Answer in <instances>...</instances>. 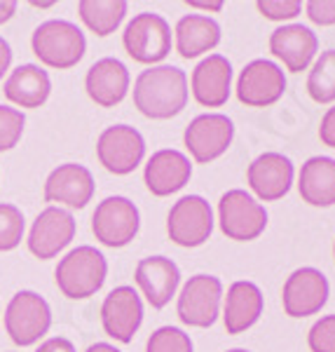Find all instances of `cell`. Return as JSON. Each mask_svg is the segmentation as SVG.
I'll return each mask as SVG.
<instances>
[{
    "instance_id": "1",
    "label": "cell",
    "mask_w": 335,
    "mask_h": 352,
    "mask_svg": "<svg viewBox=\"0 0 335 352\" xmlns=\"http://www.w3.org/2000/svg\"><path fill=\"white\" fill-rule=\"evenodd\" d=\"M188 76L178 66H150L134 82V106L150 120H169L188 106Z\"/></svg>"
},
{
    "instance_id": "2",
    "label": "cell",
    "mask_w": 335,
    "mask_h": 352,
    "mask_svg": "<svg viewBox=\"0 0 335 352\" xmlns=\"http://www.w3.org/2000/svg\"><path fill=\"white\" fill-rule=\"evenodd\" d=\"M108 263L106 256L96 247L82 244L76 247L59 261L54 270V280L59 292L71 300H84L94 296L106 282Z\"/></svg>"
},
{
    "instance_id": "3",
    "label": "cell",
    "mask_w": 335,
    "mask_h": 352,
    "mask_svg": "<svg viewBox=\"0 0 335 352\" xmlns=\"http://www.w3.org/2000/svg\"><path fill=\"white\" fill-rule=\"evenodd\" d=\"M31 47L45 66L66 71L82 61L87 52V41H84V33L71 21L49 19L33 31Z\"/></svg>"
},
{
    "instance_id": "4",
    "label": "cell",
    "mask_w": 335,
    "mask_h": 352,
    "mask_svg": "<svg viewBox=\"0 0 335 352\" xmlns=\"http://www.w3.org/2000/svg\"><path fill=\"white\" fill-rule=\"evenodd\" d=\"M218 226L232 242H251L268 228L265 207L246 190H228L218 202Z\"/></svg>"
},
{
    "instance_id": "5",
    "label": "cell",
    "mask_w": 335,
    "mask_h": 352,
    "mask_svg": "<svg viewBox=\"0 0 335 352\" xmlns=\"http://www.w3.org/2000/svg\"><path fill=\"white\" fill-rule=\"evenodd\" d=\"M122 45L134 61L157 66L172 52V26L160 14H136L122 33Z\"/></svg>"
},
{
    "instance_id": "6",
    "label": "cell",
    "mask_w": 335,
    "mask_h": 352,
    "mask_svg": "<svg viewBox=\"0 0 335 352\" xmlns=\"http://www.w3.org/2000/svg\"><path fill=\"white\" fill-rule=\"evenodd\" d=\"M52 327V310L36 292H16L5 310V331L19 348L38 343Z\"/></svg>"
},
{
    "instance_id": "7",
    "label": "cell",
    "mask_w": 335,
    "mask_h": 352,
    "mask_svg": "<svg viewBox=\"0 0 335 352\" xmlns=\"http://www.w3.org/2000/svg\"><path fill=\"white\" fill-rule=\"evenodd\" d=\"M141 228V214L136 204L129 197L111 195L101 204H96L92 217V232L96 242L111 249H122L134 237L139 235Z\"/></svg>"
},
{
    "instance_id": "8",
    "label": "cell",
    "mask_w": 335,
    "mask_h": 352,
    "mask_svg": "<svg viewBox=\"0 0 335 352\" xmlns=\"http://www.w3.org/2000/svg\"><path fill=\"white\" fill-rule=\"evenodd\" d=\"M213 232V212L211 204L202 195H183L169 209L167 235L178 247L195 249L209 242Z\"/></svg>"
},
{
    "instance_id": "9",
    "label": "cell",
    "mask_w": 335,
    "mask_h": 352,
    "mask_svg": "<svg viewBox=\"0 0 335 352\" xmlns=\"http://www.w3.org/2000/svg\"><path fill=\"white\" fill-rule=\"evenodd\" d=\"M223 282L213 275H192L183 285L176 300V312L181 322L195 329H209L220 315Z\"/></svg>"
},
{
    "instance_id": "10",
    "label": "cell",
    "mask_w": 335,
    "mask_h": 352,
    "mask_svg": "<svg viewBox=\"0 0 335 352\" xmlns=\"http://www.w3.org/2000/svg\"><path fill=\"white\" fill-rule=\"evenodd\" d=\"M146 155V141L132 124H113L96 141V157L106 172L115 176L132 174Z\"/></svg>"
},
{
    "instance_id": "11",
    "label": "cell",
    "mask_w": 335,
    "mask_h": 352,
    "mask_svg": "<svg viewBox=\"0 0 335 352\" xmlns=\"http://www.w3.org/2000/svg\"><path fill=\"white\" fill-rule=\"evenodd\" d=\"M235 139V122L223 113H202L185 127L183 144L192 160L209 164L218 160Z\"/></svg>"
},
{
    "instance_id": "12",
    "label": "cell",
    "mask_w": 335,
    "mask_h": 352,
    "mask_svg": "<svg viewBox=\"0 0 335 352\" xmlns=\"http://www.w3.org/2000/svg\"><path fill=\"white\" fill-rule=\"evenodd\" d=\"M328 280L321 270L316 268H298L288 275L281 289V305L284 312L293 320H303L321 312L328 303Z\"/></svg>"
},
{
    "instance_id": "13",
    "label": "cell",
    "mask_w": 335,
    "mask_h": 352,
    "mask_svg": "<svg viewBox=\"0 0 335 352\" xmlns=\"http://www.w3.org/2000/svg\"><path fill=\"white\" fill-rule=\"evenodd\" d=\"M286 92V76L275 61L255 59L242 68L237 78V99L251 109H265L281 99Z\"/></svg>"
},
{
    "instance_id": "14",
    "label": "cell",
    "mask_w": 335,
    "mask_h": 352,
    "mask_svg": "<svg viewBox=\"0 0 335 352\" xmlns=\"http://www.w3.org/2000/svg\"><path fill=\"white\" fill-rule=\"evenodd\" d=\"M76 237V219L61 207H47L38 214L28 232V252L38 261H49L59 256Z\"/></svg>"
},
{
    "instance_id": "15",
    "label": "cell",
    "mask_w": 335,
    "mask_h": 352,
    "mask_svg": "<svg viewBox=\"0 0 335 352\" xmlns=\"http://www.w3.org/2000/svg\"><path fill=\"white\" fill-rule=\"evenodd\" d=\"M101 324L106 336L117 343H132L143 324V303L134 287H115L101 303Z\"/></svg>"
},
{
    "instance_id": "16",
    "label": "cell",
    "mask_w": 335,
    "mask_h": 352,
    "mask_svg": "<svg viewBox=\"0 0 335 352\" xmlns=\"http://www.w3.org/2000/svg\"><path fill=\"white\" fill-rule=\"evenodd\" d=\"M190 92L204 109H220L232 92V64L223 54H207L190 76Z\"/></svg>"
},
{
    "instance_id": "17",
    "label": "cell",
    "mask_w": 335,
    "mask_h": 352,
    "mask_svg": "<svg viewBox=\"0 0 335 352\" xmlns=\"http://www.w3.org/2000/svg\"><path fill=\"white\" fill-rule=\"evenodd\" d=\"M249 188L263 202H277L293 186V162L281 153H263L249 164Z\"/></svg>"
},
{
    "instance_id": "18",
    "label": "cell",
    "mask_w": 335,
    "mask_h": 352,
    "mask_svg": "<svg viewBox=\"0 0 335 352\" xmlns=\"http://www.w3.org/2000/svg\"><path fill=\"white\" fill-rule=\"evenodd\" d=\"M134 282L141 289L148 305L155 310H162L172 303V298L178 292L181 270L172 258L167 256H148L141 258L134 272Z\"/></svg>"
},
{
    "instance_id": "19",
    "label": "cell",
    "mask_w": 335,
    "mask_h": 352,
    "mask_svg": "<svg viewBox=\"0 0 335 352\" xmlns=\"http://www.w3.org/2000/svg\"><path fill=\"white\" fill-rule=\"evenodd\" d=\"M190 179H192L190 157L174 148H162L152 153L143 169V181L148 190L155 197H169L174 192L183 190L190 184Z\"/></svg>"
},
{
    "instance_id": "20",
    "label": "cell",
    "mask_w": 335,
    "mask_h": 352,
    "mask_svg": "<svg viewBox=\"0 0 335 352\" xmlns=\"http://www.w3.org/2000/svg\"><path fill=\"white\" fill-rule=\"evenodd\" d=\"M270 52L286 66L288 73H303L319 52V38L303 24H284L272 31Z\"/></svg>"
},
{
    "instance_id": "21",
    "label": "cell",
    "mask_w": 335,
    "mask_h": 352,
    "mask_svg": "<svg viewBox=\"0 0 335 352\" xmlns=\"http://www.w3.org/2000/svg\"><path fill=\"white\" fill-rule=\"evenodd\" d=\"M94 176L82 164H61L45 181V200L66 204L71 209H84L94 197Z\"/></svg>"
},
{
    "instance_id": "22",
    "label": "cell",
    "mask_w": 335,
    "mask_h": 352,
    "mask_svg": "<svg viewBox=\"0 0 335 352\" xmlns=\"http://www.w3.org/2000/svg\"><path fill=\"white\" fill-rule=\"evenodd\" d=\"M129 85H132V78H129L127 66L115 56L99 59L89 66L87 78H84V89L89 99L101 109H113L122 104L124 96L129 94Z\"/></svg>"
},
{
    "instance_id": "23",
    "label": "cell",
    "mask_w": 335,
    "mask_h": 352,
    "mask_svg": "<svg viewBox=\"0 0 335 352\" xmlns=\"http://www.w3.org/2000/svg\"><path fill=\"white\" fill-rule=\"evenodd\" d=\"M263 292L249 280H237L228 287V296H225L223 308V322L225 331L230 336L249 331L255 322L263 315Z\"/></svg>"
},
{
    "instance_id": "24",
    "label": "cell",
    "mask_w": 335,
    "mask_h": 352,
    "mask_svg": "<svg viewBox=\"0 0 335 352\" xmlns=\"http://www.w3.org/2000/svg\"><path fill=\"white\" fill-rule=\"evenodd\" d=\"M220 43V26L209 14H185L174 26L176 52L183 59H197L209 54Z\"/></svg>"
},
{
    "instance_id": "25",
    "label": "cell",
    "mask_w": 335,
    "mask_h": 352,
    "mask_svg": "<svg viewBox=\"0 0 335 352\" xmlns=\"http://www.w3.org/2000/svg\"><path fill=\"white\" fill-rule=\"evenodd\" d=\"M3 92L8 96V101H12L19 109L33 111L45 106V101L49 99L52 82H49V76L45 73V68L36 64H24L10 73Z\"/></svg>"
},
{
    "instance_id": "26",
    "label": "cell",
    "mask_w": 335,
    "mask_h": 352,
    "mask_svg": "<svg viewBox=\"0 0 335 352\" xmlns=\"http://www.w3.org/2000/svg\"><path fill=\"white\" fill-rule=\"evenodd\" d=\"M298 192L303 202L312 207H333L335 204V160L314 155L300 167Z\"/></svg>"
},
{
    "instance_id": "27",
    "label": "cell",
    "mask_w": 335,
    "mask_h": 352,
    "mask_svg": "<svg viewBox=\"0 0 335 352\" xmlns=\"http://www.w3.org/2000/svg\"><path fill=\"white\" fill-rule=\"evenodd\" d=\"M129 5L124 0H80L78 14L82 24L99 38H108L120 28Z\"/></svg>"
},
{
    "instance_id": "28",
    "label": "cell",
    "mask_w": 335,
    "mask_h": 352,
    "mask_svg": "<svg viewBox=\"0 0 335 352\" xmlns=\"http://www.w3.org/2000/svg\"><path fill=\"white\" fill-rule=\"evenodd\" d=\"M308 94L316 104L335 101V50H326L314 61L308 76Z\"/></svg>"
},
{
    "instance_id": "29",
    "label": "cell",
    "mask_w": 335,
    "mask_h": 352,
    "mask_svg": "<svg viewBox=\"0 0 335 352\" xmlns=\"http://www.w3.org/2000/svg\"><path fill=\"white\" fill-rule=\"evenodd\" d=\"M24 240V214L14 204H0V252H12Z\"/></svg>"
},
{
    "instance_id": "30",
    "label": "cell",
    "mask_w": 335,
    "mask_h": 352,
    "mask_svg": "<svg viewBox=\"0 0 335 352\" xmlns=\"http://www.w3.org/2000/svg\"><path fill=\"white\" fill-rule=\"evenodd\" d=\"M192 340L178 327H160L150 333L146 352H192Z\"/></svg>"
},
{
    "instance_id": "31",
    "label": "cell",
    "mask_w": 335,
    "mask_h": 352,
    "mask_svg": "<svg viewBox=\"0 0 335 352\" xmlns=\"http://www.w3.org/2000/svg\"><path fill=\"white\" fill-rule=\"evenodd\" d=\"M26 127V116L10 106H0V153L12 151Z\"/></svg>"
},
{
    "instance_id": "32",
    "label": "cell",
    "mask_w": 335,
    "mask_h": 352,
    "mask_svg": "<svg viewBox=\"0 0 335 352\" xmlns=\"http://www.w3.org/2000/svg\"><path fill=\"white\" fill-rule=\"evenodd\" d=\"M308 345L312 352H335V315H326L312 324Z\"/></svg>"
},
{
    "instance_id": "33",
    "label": "cell",
    "mask_w": 335,
    "mask_h": 352,
    "mask_svg": "<svg viewBox=\"0 0 335 352\" xmlns=\"http://www.w3.org/2000/svg\"><path fill=\"white\" fill-rule=\"evenodd\" d=\"M255 10L270 21H291L303 12L300 0H258Z\"/></svg>"
},
{
    "instance_id": "34",
    "label": "cell",
    "mask_w": 335,
    "mask_h": 352,
    "mask_svg": "<svg viewBox=\"0 0 335 352\" xmlns=\"http://www.w3.org/2000/svg\"><path fill=\"white\" fill-rule=\"evenodd\" d=\"M305 12L310 21L316 26H333L335 24V0H308Z\"/></svg>"
},
{
    "instance_id": "35",
    "label": "cell",
    "mask_w": 335,
    "mask_h": 352,
    "mask_svg": "<svg viewBox=\"0 0 335 352\" xmlns=\"http://www.w3.org/2000/svg\"><path fill=\"white\" fill-rule=\"evenodd\" d=\"M319 139L323 146L328 148H335V106H331L321 118V124H319Z\"/></svg>"
},
{
    "instance_id": "36",
    "label": "cell",
    "mask_w": 335,
    "mask_h": 352,
    "mask_svg": "<svg viewBox=\"0 0 335 352\" xmlns=\"http://www.w3.org/2000/svg\"><path fill=\"white\" fill-rule=\"evenodd\" d=\"M36 352H78V350L68 338H47L45 343H41V348Z\"/></svg>"
},
{
    "instance_id": "37",
    "label": "cell",
    "mask_w": 335,
    "mask_h": 352,
    "mask_svg": "<svg viewBox=\"0 0 335 352\" xmlns=\"http://www.w3.org/2000/svg\"><path fill=\"white\" fill-rule=\"evenodd\" d=\"M10 64H12V47L5 38H0V80L10 71Z\"/></svg>"
},
{
    "instance_id": "38",
    "label": "cell",
    "mask_w": 335,
    "mask_h": 352,
    "mask_svg": "<svg viewBox=\"0 0 335 352\" xmlns=\"http://www.w3.org/2000/svg\"><path fill=\"white\" fill-rule=\"evenodd\" d=\"M16 12V3L14 0H0V24L10 21Z\"/></svg>"
},
{
    "instance_id": "39",
    "label": "cell",
    "mask_w": 335,
    "mask_h": 352,
    "mask_svg": "<svg viewBox=\"0 0 335 352\" xmlns=\"http://www.w3.org/2000/svg\"><path fill=\"white\" fill-rule=\"evenodd\" d=\"M188 8L204 10V12H220V10H223V3H188Z\"/></svg>"
},
{
    "instance_id": "40",
    "label": "cell",
    "mask_w": 335,
    "mask_h": 352,
    "mask_svg": "<svg viewBox=\"0 0 335 352\" xmlns=\"http://www.w3.org/2000/svg\"><path fill=\"white\" fill-rule=\"evenodd\" d=\"M84 352H120L115 348V345H111V343H94V345H89Z\"/></svg>"
},
{
    "instance_id": "41",
    "label": "cell",
    "mask_w": 335,
    "mask_h": 352,
    "mask_svg": "<svg viewBox=\"0 0 335 352\" xmlns=\"http://www.w3.org/2000/svg\"><path fill=\"white\" fill-rule=\"evenodd\" d=\"M225 352H251V350H244V348H232V350H225Z\"/></svg>"
},
{
    "instance_id": "42",
    "label": "cell",
    "mask_w": 335,
    "mask_h": 352,
    "mask_svg": "<svg viewBox=\"0 0 335 352\" xmlns=\"http://www.w3.org/2000/svg\"><path fill=\"white\" fill-rule=\"evenodd\" d=\"M333 256H335V242H333Z\"/></svg>"
}]
</instances>
